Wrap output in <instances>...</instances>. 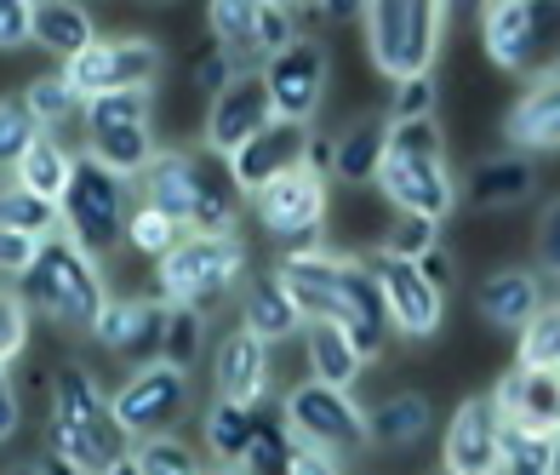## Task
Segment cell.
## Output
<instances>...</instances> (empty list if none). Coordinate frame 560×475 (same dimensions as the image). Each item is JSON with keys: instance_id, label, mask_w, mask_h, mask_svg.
<instances>
[{"instance_id": "obj_44", "label": "cell", "mask_w": 560, "mask_h": 475, "mask_svg": "<svg viewBox=\"0 0 560 475\" xmlns=\"http://www.w3.org/2000/svg\"><path fill=\"white\" fill-rule=\"evenodd\" d=\"M40 138V127L30 120V109L18 104V97H0V166H18L23 149Z\"/></svg>"}, {"instance_id": "obj_16", "label": "cell", "mask_w": 560, "mask_h": 475, "mask_svg": "<svg viewBox=\"0 0 560 475\" xmlns=\"http://www.w3.org/2000/svg\"><path fill=\"white\" fill-rule=\"evenodd\" d=\"M264 92L280 120H315L326 97V46L310 35H292L275 58H264Z\"/></svg>"}, {"instance_id": "obj_57", "label": "cell", "mask_w": 560, "mask_h": 475, "mask_svg": "<svg viewBox=\"0 0 560 475\" xmlns=\"http://www.w3.org/2000/svg\"><path fill=\"white\" fill-rule=\"evenodd\" d=\"M287 7H298V12H326L332 0H287Z\"/></svg>"}, {"instance_id": "obj_1", "label": "cell", "mask_w": 560, "mask_h": 475, "mask_svg": "<svg viewBox=\"0 0 560 475\" xmlns=\"http://www.w3.org/2000/svg\"><path fill=\"white\" fill-rule=\"evenodd\" d=\"M132 184H143V207L166 212L184 235H235L241 223V195L229 184V172L207 155L155 149Z\"/></svg>"}, {"instance_id": "obj_51", "label": "cell", "mask_w": 560, "mask_h": 475, "mask_svg": "<svg viewBox=\"0 0 560 475\" xmlns=\"http://www.w3.org/2000/svg\"><path fill=\"white\" fill-rule=\"evenodd\" d=\"M287 475H343L332 453H315V447L292 441V459H287Z\"/></svg>"}, {"instance_id": "obj_2", "label": "cell", "mask_w": 560, "mask_h": 475, "mask_svg": "<svg viewBox=\"0 0 560 475\" xmlns=\"http://www.w3.org/2000/svg\"><path fill=\"white\" fill-rule=\"evenodd\" d=\"M126 453H132V436L120 430L97 379L86 367H58L52 372V459H63L81 475H104Z\"/></svg>"}, {"instance_id": "obj_54", "label": "cell", "mask_w": 560, "mask_h": 475, "mask_svg": "<svg viewBox=\"0 0 560 475\" xmlns=\"http://www.w3.org/2000/svg\"><path fill=\"white\" fill-rule=\"evenodd\" d=\"M441 7H446V12H487L492 0H441Z\"/></svg>"}, {"instance_id": "obj_4", "label": "cell", "mask_w": 560, "mask_h": 475, "mask_svg": "<svg viewBox=\"0 0 560 475\" xmlns=\"http://www.w3.org/2000/svg\"><path fill=\"white\" fill-rule=\"evenodd\" d=\"M58 218H63L69 241L81 246L92 264L120 253L126 246V218H132V178H120V172H109L92 155H74L69 184L58 195Z\"/></svg>"}, {"instance_id": "obj_36", "label": "cell", "mask_w": 560, "mask_h": 475, "mask_svg": "<svg viewBox=\"0 0 560 475\" xmlns=\"http://www.w3.org/2000/svg\"><path fill=\"white\" fill-rule=\"evenodd\" d=\"M200 338H207V310L189 304H166V327H161V356L166 367H189L200 356Z\"/></svg>"}, {"instance_id": "obj_38", "label": "cell", "mask_w": 560, "mask_h": 475, "mask_svg": "<svg viewBox=\"0 0 560 475\" xmlns=\"http://www.w3.org/2000/svg\"><path fill=\"white\" fill-rule=\"evenodd\" d=\"M58 223V207L52 201H40V195H30L23 184H7L0 189V230H18V235H40Z\"/></svg>"}, {"instance_id": "obj_23", "label": "cell", "mask_w": 560, "mask_h": 475, "mask_svg": "<svg viewBox=\"0 0 560 475\" xmlns=\"http://www.w3.org/2000/svg\"><path fill=\"white\" fill-rule=\"evenodd\" d=\"M275 281L287 287V298L298 304L303 327L310 321H332L338 315V264L326 253H280Z\"/></svg>"}, {"instance_id": "obj_58", "label": "cell", "mask_w": 560, "mask_h": 475, "mask_svg": "<svg viewBox=\"0 0 560 475\" xmlns=\"http://www.w3.org/2000/svg\"><path fill=\"white\" fill-rule=\"evenodd\" d=\"M7 475H46L40 464H18V470H7Z\"/></svg>"}, {"instance_id": "obj_30", "label": "cell", "mask_w": 560, "mask_h": 475, "mask_svg": "<svg viewBox=\"0 0 560 475\" xmlns=\"http://www.w3.org/2000/svg\"><path fill=\"white\" fill-rule=\"evenodd\" d=\"M384 143H389V120H384V115H361V120H354V127L332 143V161H326V172H338L343 184H366V178H377Z\"/></svg>"}, {"instance_id": "obj_18", "label": "cell", "mask_w": 560, "mask_h": 475, "mask_svg": "<svg viewBox=\"0 0 560 475\" xmlns=\"http://www.w3.org/2000/svg\"><path fill=\"white\" fill-rule=\"evenodd\" d=\"M332 264H338V315H332V327H343L349 344L372 361L377 349H384V338H389L384 287H377V275H372L366 258H332Z\"/></svg>"}, {"instance_id": "obj_7", "label": "cell", "mask_w": 560, "mask_h": 475, "mask_svg": "<svg viewBox=\"0 0 560 475\" xmlns=\"http://www.w3.org/2000/svg\"><path fill=\"white\" fill-rule=\"evenodd\" d=\"M366 18V46L372 63L389 74V81H406V74H429L441 53V0H361Z\"/></svg>"}, {"instance_id": "obj_25", "label": "cell", "mask_w": 560, "mask_h": 475, "mask_svg": "<svg viewBox=\"0 0 560 475\" xmlns=\"http://www.w3.org/2000/svg\"><path fill=\"white\" fill-rule=\"evenodd\" d=\"M212 372H218V395H223V402L258 407V402H264V390H269V344H264V338H252L246 327H235V333L223 338Z\"/></svg>"}, {"instance_id": "obj_53", "label": "cell", "mask_w": 560, "mask_h": 475, "mask_svg": "<svg viewBox=\"0 0 560 475\" xmlns=\"http://www.w3.org/2000/svg\"><path fill=\"white\" fill-rule=\"evenodd\" d=\"M18 424H23V407H18L12 372H7V361H0V441H12V436H18Z\"/></svg>"}, {"instance_id": "obj_8", "label": "cell", "mask_w": 560, "mask_h": 475, "mask_svg": "<svg viewBox=\"0 0 560 475\" xmlns=\"http://www.w3.org/2000/svg\"><path fill=\"white\" fill-rule=\"evenodd\" d=\"M149 109H155V86H132V92H104L86 97L81 120H86V155L104 161L120 178H138L155 155L149 138Z\"/></svg>"}, {"instance_id": "obj_31", "label": "cell", "mask_w": 560, "mask_h": 475, "mask_svg": "<svg viewBox=\"0 0 560 475\" xmlns=\"http://www.w3.org/2000/svg\"><path fill=\"white\" fill-rule=\"evenodd\" d=\"M303 333H310V367H315V379H320V384L349 390L354 379H361L366 356L349 344V333H343V327H332V321H310Z\"/></svg>"}, {"instance_id": "obj_42", "label": "cell", "mask_w": 560, "mask_h": 475, "mask_svg": "<svg viewBox=\"0 0 560 475\" xmlns=\"http://www.w3.org/2000/svg\"><path fill=\"white\" fill-rule=\"evenodd\" d=\"M177 223L166 218V212H155V207H132V218H126V246H138L143 258H166L172 246H177Z\"/></svg>"}, {"instance_id": "obj_39", "label": "cell", "mask_w": 560, "mask_h": 475, "mask_svg": "<svg viewBox=\"0 0 560 475\" xmlns=\"http://www.w3.org/2000/svg\"><path fill=\"white\" fill-rule=\"evenodd\" d=\"M287 459H292L287 430H275V424L258 418V430H252V441L241 447L235 470H241V475H287Z\"/></svg>"}, {"instance_id": "obj_35", "label": "cell", "mask_w": 560, "mask_h": 475, "mask_svg": "<svg viewBox=\"0 0 560 475\" xmlns=\"http://www.w3.org/2000/svg\"><path fill=\"white\" fill-rule=\"evenodd\" d=\"M252 430H258V407H246V402H218V407L207 413V447H212V459L235 464L241 447L252 441Z\"/></svg>"}, {"instance_id": "obj_47", "label": "cell", "mask_w": 560, "mask_h": 475, "mask_svg": "<svg viewBox=\"0 0 560 475\" xmlns=\"http://www.w3.org/2000/svg\"><path fill=\"white\" fill-rule=\"evenodd\" d=\"M23 338H30V310L12 292H0V361H12L23 349Z\"/></svg>"}, {"instance_id": "obj_3", "label": "cell", "mask_w": 560, "mask_h": 475, "mask_svg": "<svg viewBox=\"0 0 560 475\" xmlns=\"http://www.w3.org/2000/svg\"><path fill=\"white\" fill-rule=\"evenodd\" d=\"M377 184L400 212H418V218H446L457 201V184L446 172V138L435 127V115L423 120H389V143H384V161H377Z\"/></svg>"}, {"instance_id": "obj_55", "label": "cell", "mask_w": 560, "mask_h": 475, "mask_svg": "<svg viewBox=\"0 0 560 475\" xmlns=\"http://www.w3.org/2000/svg\"><path fill=\"white\" fill-rule=\"evenodd\" d=\"M104 475H143V470H138V464H132V453H126V459H115V464H109V470H104Z\"/></svg>"}, {"instance_id": "obj_56", "label": "cell", "mask_w": 560, "mask_h": 475, "mask_svg": "<svg viewBox=\"0 0 560 475\" xmlns=\"http://www.w3.org/2000/svg\"><path fill=\"white\" fill-rule=\"evenodd\" d=\"M549 475H560V430L549 436Z\"/></svg>"}, {"instance_id": "obj_9", "label": "cell", "mask_w": 560, "mask_h": 475, "mask_svg": "<svg viewBox=\"0 0 560 475\" xmlns=\"http://www.w3.org/2000/svg\"><path fill=\"white\" fill-rule=\"evenodd\" d=\"M246 275V253L235 235H177V246L161 258V304L207 310Z\"/></svg>"}, {"instance_id": "obj_27", "label": "cell", "mask_w": 560, "mask_h": 475, "mask_svg": "<svg viewBox=\"0 0 560 475\" xmlns=\"http://www.w3.org/2000/svg\"><path fill=\"white\" fill-rule=\"evenodd\" d=\"M30 40L69 63L74 53H86V46L97 40V30H92V12L81 7V0H35Z\"/></svg>"}, {"instance_id": "obj_24", "label": "cell", "mask_w": 560, "mask_h": 475, "mask_svg": "<svg viewBox=\"0 0 560 475\" xmlns=\"http://www.w3.org/2000/svg\"><path fill=\"white\" fill-rule=\"evenodd\" d=\"M503 138H509V149H521V155L560 149V74H544V81H532L515 97V109L503 120Z\"/></svg>"}, {"instance_id": "obj_59", "label": "cell", "mask_w": 560, "mask_h": 475, "mask_svg": "<svg viewBox=\"0 0 560 475\" xmlns=\"http://www.w3.org/2000/svg\"><path fill=\"white\" fill-rule=\"evenodd\" d=\"M218 475H229V470H218Z\"/></svg>"}, {"instance_id": "obj_11", "label": "cell", "mask_w": 560, "mask_h": 475, "mask_svg": "<svg viewBox=\"0 0 560 475\" xmlns=\"http://www.w3.org/2000/svg\"><path fill=\"white\" fill-rule=\"evenodd\" d=\"M252 201H258V223L287 253H320V235H326V178L320 172L298 166L287 178L264 184Z\"/></svg>"}, {"instance_id": "obj_29", "label": "cell", "mask_w": 560, "mask_h": 475, "mask_svg": "<svg viewBox=\"0 0 560 475\" xmlns=\"http://www.w3.org/2000/svg\"><path fill=\"white\" fill-rule=\"evenodd\" d=\"M532 189H538V172H532V161L521 155V149H509V155H492V161L475 166L469 201L487 207V212H503V207H521Z\"/></svg>"}, {"instance_id": "obj_21", "label": "cell", "mask_w": 560, "mask_h": 475, "mask_svg": "<svg viewBox=\"0 0 560 475\" xmlns=\"http://www.w3.org/2000/svg\"><path fill=\"white\" fill-rule=\"evenodd\" d=\"M161 327H166V304H155V298H115V304L97 310V321L86 333L104 344L109 356L155 361L161 356Z\"/></svg>"}, {"instance_id": "obj_52", "label": "cell", "mask_w": 560, "mask_h": 475, "mask_svg": "<svg viewBox=\"0 0 560 475\" xmlns=\"http://www.w3.org/2000/svg\"><path fill=\"white\" fill-rule=\"evenodd\" d=\"M412 264H418V275H423V281H429V287H441V292L452 287V275H457V269H452V253H446V246H441V241H435V246H429V253H423V258H412Z\"/></svg>"}, {"instance_id": "obj_46", "label": "cell", "mask_w": 560, "mask_h": 475, "mask_svg": "<svg viewBox=\"0 0 560 475\" xmlns=\"http://www.w3.org/2000/svg\"><path fill=\"white\" fill-rule=\"evenodd\" d=\"M235 74H241V63L229 58L218 40L207 46V53H195V63H189V81H195L200 92H207V97H212V92H223L229 81H235Z\"/></svg>"}, {"instance_id": "obj_41", "label": "cell", "mask_w": 560, "mask_h": 475, "mask_svg": "<svg viewBox=\"0 0 560 475\" xmlns=\"http://www.w3.org/2000/svg\"><path fill=\"white\" fill-rule=\"evenodd\" d=\"M132 464H138L143 475H200L195 453H189L184 441H172V430H166V436H143V441L132 447Z\"/></svg>"}, {"instance_id": "obj_19", "label": "cell", "mask_w": 560, "mask_h": 475, "mask_svg": "<svg viewBox=\"0 0 560 475\" xmlns=\"http://www.w3.org/2000/svg\"><path fill=\"white\" fill-rule=\"evenodd\" d=\"M492 407L503 424L515 430H538V436H555L560 430V372L555 367H509L498 390H492Z\"/></svg>"}, {"instance_id": "obj_26", "label": "cell", "mask_w": 560, "mask_h": 475, "mask_svg": "<svg viewBox=\"0 0 560 475\" xmlns=\"http://www.w3.org/2000/svg\"><path fill=\"white\" fill-rule=\"evenodd\" d=\"M538 304H544V281L532 269H498L480 281V315L503 333H521L538 315Z\"/></svg>"}, {"instance_id": "obj_6", "label": "cell", "mask_w": 560, "mask_h": 475, "mask_svg": "<svg viewBox=\"0 0 560 475\" xmlns=\"http://www.w3.org/2000/svg\"><path fill=\"white\" fill-rule=\"evenodd\" d=\"M480 40L503 74H560V0H492L480 12Z\"/></svg>"}, {"instance_id": "obj_5", "label": "cell", "mask_w": 560, "mask_h": 475, "mask_svg": "<svg viewBox=\"0 0 560 475\" xmlns=\"http://www.w3.org/2000/svg\"><path fill=\"white\" fill-rule=\"evenodd\" d=\"M18 304L52 315L58 327H81L86 333L109 298H104V275H97V264L63 235V241H40L35 264L18 275Z\"/></svg>"}, {"instance_id": "obj_40", "label": "cell", "mask_w": 560, "mask_h": 475, "mask_svg": "<svg viewBox=\"0 0 560 475\" xmlns=\"http://www.w3.org/2000/svg\"><path fill=\"white\" fill-rule=\"evenodd\" d=\"M521 367L560 372V304H538V315L521 327Z\"/></svg>"}, {"instance_id": "obj_33", "label": "cell", "mask_w": 560, "mask_h": 475, "mask_svg": "<svg viewBox=\"0 0 560 475\" xmlns=\"http://www.w3.org/2000/svg\"><path fill=\"white\" fill-rule=\"evenodd\" d=\"M366 436L384 441V447H412V441H423V436H429V395H418V390L389 395V402L366 418Z\"/></svg>"}, {"instance_id": "obj_49", "label": "cell", "mask_w": 560, "mask_h": 475, "mask_svg": "<svg viewBox=\"0 0 560 475\" xmlns=\"http://www.w3.org/2000/svg\"><path fill=\"white\" fill-rule=\"evenodd\" d=\"M35 253H40V235H18V230H0V275H18L35 264Z\"/></svg>"}, {"instance_id": "obj_15", "label": "cell", "mask_w": 560, "mask_h": 475, "mask_svg": "<svg viewBox=\"0 0 560 475\" xmlns=\"http://www.w3.org/2000/svg\"><path fill=\"white\" fill-rule=\"evenodd\" d=\"M310 143H315L310 120H280L275 115L269 127H258L235 155H229V184H235V195H258L264 184L310 166Z\"/></svg>"}, {"instance_id": "obj_12", "label": "cell", "mask_w": 560, "mask_h": 475, "mask_svg": "<svg viewBox=\"0 0 560 475\" xmlns=\"http://www.w3.org/2000/svg\"><path fill=\"white\" fill-rule=\"evenodd\" d=\"M69 86L81 97H104V92H132V86H155L161 74V46L149 35H120V40H92L86 53H74L63 63Z\"/></svg>"}, {"instance_id": "obj_45", "label": "cell", "mask_w": 560, "mask_h": 475, "mask_svg": "<svg viewBox=\"0 0 560 475\" xmlns=\"http://www.w3.org/2000/svg\"><path fill=\"white\" fill-rule=\"evenodd\" d=\"M423 115H435V74H406V81H395L389 120H423Z\"/></svg>"}, {"instance_id": "obj_10", "label": "cell", "mask_w": 560, "mask_h": 475, "mask_svg": "<svg viewBox=\"0 0 560 475\" xmlns=\"http://www.w3.org/2000/svg\"><path fill=\"white\" fill-rule=\"evenodd\" d=\"M280 418H287L292 441L315 447V453H332V459L361 453V447L372 441V436H366L361 402H354L349 390H338V384H320V379L292 384L287 402H280Z\"/></svg>"}, {"instance_id": "obj_43", "label": "cell", "mask_w": 560, "mask_h": 475, "mask_svg": "<svg viewBox=\"0 0 560 475\" xmlns=\"http://www.w3.org/2000/svg\"><path fill=\"white\" fill-rule=\"evenodd\" d=\"M435 241H441V223H435V218L400 212V218L389 223V235H384V253H389V258H423Z\"/></svg>"}, {"instance_id": "obj_14", "label": "cell", "mask_w": 560, "mask_h": 475, "mask_svg": "<svg viewBox=\"0 0 560 475\" xmlns=\"http://www.w3.org/2000/svg\"><path fill=\"white\" fill-rule=\"evenodd\" d=\"M207 23H212L218 46L241 69L275 58L280 46L292 40V7H287V0H212Z\"/></svg>"}, {"instance_id": "obj_22", "label": "cell", "mask_w": 560, "mask_h": 475, "mask_svg": "<svg viewBox=\"0 0 560 475\" xmlns=\"http://www.w3.org/2000/svg\"><path fill=\"white\" fill-rule=\"evenodd\" d=\"M498 436L503 418L492 395H469L446 424V475H498Z\"/></svg>"}, {"instance_id": "obj_17", "label": "cell", "mask_w": 560, "mask_h": 475, "mask_svg": "<svg viewBox=\"0 0 560 475\" xmlns=\"http://www.w3.org/2000/svg\"><path fill=\"white\" fill-rule=\"evenodd\" d=\"M372 275H377V287H384V310H389V327L406 333V338H435L441 333V287H429L418 264L412 258H389V253H377L366 258Z\"/></svg>"}, {"instance_id": "obj_37", "label": "cell", "mask_w": 560, "mask_h": 475, "mask_svg": "<svg viewBox=\"0 0 560 475\" xmlns=\"http://www.w3.org/2000/svg\"><path fill=\"white\" fill-rule=\"evenodd\" d=\"M498 475H549V436L503 424V436H498Z\"/></svg>"}, {"instance_id": "obj_20", "label": "cell", "mask_w": 560, "mask_h": 475, "mask_svg": "<svg viewBox=\"0 0 560 475\" xmlns=\"http://www.w3.org/2000/svg\"><path fill=\"white\" fill-rule=\"evenodd\" d=\"M275 120V104L264 92V74L241 69L235 81H229L223 92H212V109H207V149H218V155H235V149Z\"/></svg>"}, {"instance_id": "obj_50", "label": "cell", "mask_w": 560, "mask_h": 475, "mask_svg": "<svg viewBox=\"0 0 560 475\" xmlns=\"http://www.w3.org/2000/svg\"><path fill=\"white\" fill-rule=\"evenodd\" d=\"M538 264H544V275H555V281H560V201L544 207V223H538Z\"/></svg>"}, {"instance_id": "obj_28", "label": "cell", "mask_w": 560, "mask_h": 475, "mask_svg": "<svg viewBox=\"0 0 560 475\" xmlns=\"http://www.w3.org/2000/svg\"><path fill=\"white\" fill-rule=\"evenodd\" d=\"M241 327H246L252 338H264V344H280V338L303 333V315H298V304L287 298V287L275 281V269H269V275H252V281H246Z\"/></svg>"}, {"instance_id": "obj_32", "label": "cell", "mask_w": 560, "mask_h": 475, "mask_svg": "<svg viewBox=\"0 0 560 475\" xmlns=\"http://www.w3.org/2000/svg\"><path fill=\"white\" fill-rule=\"evenodd\" d=\"M69 166H74L69 149H63L52 132H40L30 149H23V161H18V184L30 189V195H40V201L58 207V195H63V184H69Z\"/></svg>"}, {"instance_id": "obj_13", "label": "cell", "mask_w": 560, "mask_h": 475, "mask_svg": "<svg viewBox=\"0 0 560 475\" xmlns=\"http://www.w3.org/2000/svg\"><path fill=\"white\" fill-rule=\"evenodd\" d=\"M109 407H115L126 436H166L172 424L189 413V379H184V367L143 361L132 379L109 395Z\"/></svg>"}, {"instance_id": "obj_34", "label": "cell", "mask_w": 560, "mask_h": 475, "mask_svg": "<svg viewBox=\"0 0 560 475\" xmlns=\"http://www.w3.org/2000/svg\"><path fill=\"white\" fill-rule=\"evenodd\" d=\"M23 109H30V120L40 132H52V127H63L69 115H81V104L86 97L69 86V74H40V81H30L23 86V97H18Z\"/></svg>"}, {"instance_id": "obj_48", "label": "cell", "mask_w": 560, "mask_h": 475, "mask_svg": "<svg viewBox=\"0 0 560 475\" xmlns=\"http://www.w3.org/2000/svg\"><path fill=\"white\" fill-rule=\"evenodd\" d=\"M30 18H35V0H0V53L30 46Z\"/></svg>"}]
</instances>
